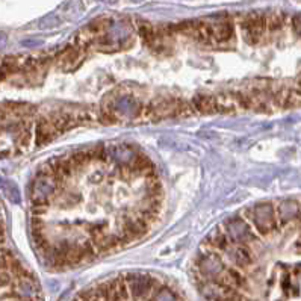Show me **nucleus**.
Masks as SVG:
<instances>
[{"label":"nucleus","instance_id":"nucleus-1","mask_svg":"<svg viewBox=\"0 0 301 301\" xmlns=\"http://www.w3.org/2000/svg\"><path fill=\"white\" fill-rule=\"evenodd\" d=\"M61 183L62 182L59 180V177L56 175L53 168L48 163L44 165L39 169V172L36 174V178L32 182V188H30L32 204L48 206Z\"/></svg>","mask_w":301,"mask_h":301},{"label":"nucleus","instance_id":"nucleus-2","mask_svg":"<svg viewBox=\"0 0 301 301\" xmlns=\"http://www.w3.org/2000/svg\"><path fill=\"white\" fill-rule=\"evenodd\" d=\"M248 215H250V219H251L254 228L262 236H268L278 225L277 210H275L274 204L269 201H262V203L254 204L251 209H248Z\"/></svg>","mask_w":301,"mask_h":301},{"label":"nucleus","instance_id":"nucleus-3","mask_svg":"<svg viewBox=\"0 0 301 301\" xmlns=\"http://www.w3.org/2000/svg\"><path fill=\"white\" fill-rule=\"evenodd\" d=\"M126 281H127L129 293L133 299L151 298L153 292L159 286V283L154 277H151L148 274H139V272L127 274Z\"/></svg>","mask_w":301,"mask_h":301},{"label":"nucleus","instance_id":"nucleus-4","mask_svg":"<svg viewBox=\"0 0 301 301\" xmlns=\"http://www.w3.org/2000/svg\"><path fill=\"white\" fill-rule=\"evenodd\" d=\"M240 27H242V36H244V39L248 44H257L262 39L265 30L268 29L266 15L259 14V12L248 14L242 20Z\"/></svg>","mask_w":301,"mask_h":301},{"label":"nucleus","instance_id":"nucleus-5","mask_svg":"<svg viewBox=\"0 0 301 301\" xmlns=\"http://www.w3.org/2000/svg\"><path fill=\"white\" fill-rule=\"evenodd\" d=\"M225 233L231 244L236 245H245L250 244L251 240H256V234L253 233L251 225L240 216L230 218L225 222Z\"/></svg>","mask_w":301,"mask_h":301},{"label":"nucleus","instance_id":"nucleus-6","mask_svg":"<svg viewBox=\"0 0 301 301\" xmlns=\"http://www.w3.org/2000/svg\"><path fill=\"white\" fill-rule=\"evenodd\" d=\"M197 263H198L201 274L207 278H212V280H215L218 275H221V272L225 269L221 257L215 253H207V254L200 256Z\"/></svg>","mask_w":301,"mask_h":301},{"label":"nucleus","instance_id":"nucleus-7","mask_svg":"<svg viewBox=\"0 0 301 301\" xmlns=\"http://www.w3.org/2000/svg\"><path fill=\"white\" fill-rule=\"evenodd\" d=\"M148 231V222L139 215L136 218L126 216L123 219V234L127 240L130 239H139Z\"/></svg>","mask_w":301,"mask_h":301},{"label":"nucleus","instance_id":"nucleus-8","mask_svg":"<svg viewBox=\"0 0 301 301\" xmlns=\"http://www.w3.org/2000/svg\"><path fill=\"white\" fill-rule=\"evenodd\" d=\"M216 284L221 286L224 290H237V289H242L247 281L244 278V275L234 269V268H228V269H224L221 272V275H218L215 278Z\"/></svg>","mask_w":301,"mask_h":301},{"label":"nucleus","instance_id":"nucleus-9","mask_svg":"<svg viewBox=\"0 0 301 301\" xmlns=\"http://www.w3.org/2000/svg\"><path fill=\"white\" fill-rule=\"evenodd\" d=\"M301 216V203L298 200H284L277 206V218L280 225H286L287 222L298 219Z\"/></svg>","mask_w":301,"mask_h":301},{"label":"nucleus","instance_id":"nucleus-10","mask_svg":"<svg viewBox=\"0 0 301 301\" xmlns=\"http://www.w3.org/2000/svg\"><path fill=\"white\" fill-rule=\"evenodd\" d=\"M12 286L20 298H24V299L38 298L39 287L35 277H15Z\"/></svg>","mask_w":301,"mask_h":301},{"label":"nucleus","instance_id":"nucleus-11","mask_svg":"<svg viewBox=\"0 0 301 301\" xmlns=\"http://www.w3.org/2000/svg\"><path fill=\"white\" fill-rule=\"evenodd\" d=\"M109 153H110V159H113L116 163H119V166H123V165H132L133 159L136 157L139 151L133 145L119 144V145L109 147Z\"/></svg>","mask_w":301,"mask_h":301},{"label":"nucleus","instance_id":"nucleus-12","mask_svg":"<svg viewBox=\"0 0 301 301\" xmlns=\"http://www.w3.org/2000/svg\"><path fill=\"white\" fill-rule=\"evenodd\" d=\"M48 165L53 168V171L56 172V175L59 177L61 182H64L65 178L68 177H73L74 175V171H76V163L73 162L71 156H61V157H53Z\"/></svg>","mask_w":301,"mask_h":301},{"label":"nucleus","instance_id":"nucleus-13","mask_svg":"<svg viewBox=\"0 0 301 301\" xmlns=\"http://www.w3.org/2000/svg\"><path fill=\"white\" fill-rule=\"evenodd\" d=\"M59 135V130L56 129L54 123L48 118H41L36 124V145H42L50 142L53 138H56Z\"/></svg>","mask_w":301,"mask_h":301},{"label":"nucleus","instance_id":"nucleus-14","mask_svg":"<svg viewBox=\"0 0 301 301\" xmlns=\"http://www.w3.org/2000/svg\"><path fill=\"white\" fill-rule=\"evenodd\" d=\"M210 30H212V39L213 41H219V42L228 41L233 36V33H234L233 23L227 17L219 18L213 24H210Z\"/></svg>","mask_w":301,"mask_h":301},{"label":"nucleus","instance_id":"nucleus-15","mask_svg":"<svg viewBox=\"0 0 301 301\" xmlns=\"http://www.w3.org/2000/svg\"><path fill=\"white\" fill-rule=\"evenodd\" d=\"M130 166H132V169H133L135 174L144 175L147 178L156 175V166H154L153 160L147 154H144V153H138Z\"/></svg>","mask_w":301,"mask_h":301},{"label":"nucleus","instance_id":"nucleus-16","mask_svg":"<svg viewBox=\"0 0 301 301\" xmlns=\"http://www.w3.org/2000/svg\"><path fill=\"white\" fill-rule=\"evenodd\" d=\"M180 110H183V103L180 100H165L154 106L153 113L157 115V118H163V116L178 115Z\"/></svg>","mask_w":301,"mask_h":301},{"label":"nucleus","instance_id":"nucleus-17","mask_svg":"<svg viewBox=\"0 0 301 301\" xmlns=\"http://www.w3.org/2000/svg\"><path fill=\"white\" fill-rule=\"evenodd\" d=\"M192 104L194 107L201 112V113H213L218 112L216 107V101H215V95H195L192 98Z\"/></svg>","mask_w":301,"mask_h":301},{"label":"nucleus","instance_id":"nucleus-18","mask_svg":"<svg viewBox=\"0 0 301 301\" xmlns=\"http://www.w3.org/2000/svg\"><path fill=\"white\" fill-rule=\"evenodd\" d=\"M231 259L237 268H248L254 262L253 253L245 245H237L231 253Z\"/></svg>","mask_w":301,"mask_h":301},{"label":"nucleus","instance_id":"nucleus-19","mask_svg":"<svg viewBox=\"0 0 301 301\" xmlns=\"http://www.w3.org/2000/svg\"><path fill=\"white\" fill-rule=\"evenodd\" d=\"M206 244H207V245H212L213 248H218V250H227L228 245L231 244V240L228 239V236H227L225 231H221L219 228H215V230H212V233L206 237Z\"/></svg>","mask_w":301,"mask_h":301},{"label":"nucleus","instance_id":"nucleus-20","mask_svg":"<svg viewBox=\"0 0 301 301\" xmlns=\"http://www.w3.org/2000/svg\"><path fill=\"white\" fill-rule=\"evenodd\" d=\"M2 191H3V195L14 204H18L21 201V194H20V189L18 186L12 182V180H2Z\"/></svg>","mask_w":301,"mask_h":301},{"label":"nucleus","instance_id":"nucleus-21","mask_svg":"<svg viewBox=\"0 0 301 301\" xmlns=\"http://www.w3.org/2000/svg\"><path fill=\"white\" fill-rule=\"evenodd\" d=\"M151 298L153 299H162V301H172V299H178L180 296L177 295V293H174L169 287H166V286H163V284H159L157 287H156V290L153 292V295H151Z\"/></svg>","mask_w":301,"mask_h":301},{"label":"nucleus","instance_id":"nucleus-22","mask_svg":"<svg viewBox=\"0 0 301 301\" xmlns=\"http://www.w3.org/2000/svg\"><path fill=\"white\" fill-rule=\"evenodd\" d=\"M61 24V18L56 15V14H48L45 17H42L38 23L39 29L42 30H50V29H54Z\"/></svg>","mask_w":301,"mask_h":301},{"label":"nucleus","instance_id":"nucleus-23","mask_svg":"<svg viewBox=\"0 0 301 301\" xmlns=\"http://www.w3.org/2000/svg\"><path fill=\"white\" fill-rule=\"evenodd\" d=\"M266 24H268V30H278L284 24V15L280 12L269 14L266 15Z\"/></svg>","mask_w":301,"mask_h":301},{"label":"nucleus","instance_id":"nucleus-24","mask_svg":"<svg viewBox=\"0 0 301 301\" xmlns=\"http://www.w3.org/2000/svg\"><path fill=\"white\" fill-rule=\"evenodd\" d=\"M70 156H71V159H73V162L76 163L77 168H85L89 162H92L89 154H88V150H76Z\"/></svg>","mask_w":301,"mask_h":301},{"label":"nucleus","instance_id":"nucleus-25","mask_svg":"<svg viewBox=\"0 0 301 301\" xmlns=\"http://www.w3.org/2000/svg\"><path fill=\"white\" fill-rule=\"evenodd\" d=\"M292 26H293L295 32L301 35V15H295V17H293V20H292Z\"/></svg>","mask_w":301,"mask_h":301},{"label":"nucleus","instance_id":"nucleus-26","mask_svg":"<svg viewBox=\"0 0 301 301\" xmlns=\"http://www.w3.org/2000/svg\"><path fill=\"white\" fill-rule=\"evenodd\" d=\"M98 2H103V3H107V5H113V3H116L118 0H98Z\"/></svg>","mask_w":301,"mask_h":301},{"label":"nucleus","instance_id":"nucleus-27","mask_svg":"<svg viewBox=\"0 0 301 301\" xmlns=\"http://www.w3.org/2000/svg\"><path fill=\"white\" fill-rule=\"evenodd\" d=\"M298 91H299V95H301V79H299V82H298Z\"/></svg>","mask_w":301,"mask_h":301},{"label":"nucleus","instance_id":"nucleus-28","mask_svg":"<svg viewBox=\"0 0 301 301\" xmlns=\"http://www.w3.org/2000/svg\"><path fill=\"white\" fill-rule=\"evenodd\" d=\"M133 2H142V0H133Z\"/></svg>","mask_w":301,"mask_h":301}]
</instances>
